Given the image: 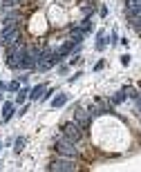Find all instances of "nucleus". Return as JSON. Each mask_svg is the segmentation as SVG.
<instances>
[{
	"label": "nucleus",
	"instance_id": "nucleus-1",
	"mask_svg": "<svg viewBox=\"0 0 141 172\" xmlns=\"http://www.w3.org/2000/svg\"><path fill=\"white\" fill-rule=\"evenodd\" d=\"M49 172H78L81 166L76 163V159H67V157H58V159L49 161V166H47Z\"/></svg>",
	"mask_w": 141,
	"mask_h": 172
},
{
	"label": "nucleus",
	"instance_id": "nucleus-2",
	"mask_svg": "<svg viewBox=\"0 0 141 172\" xmlns=\"http://www.w3.org/2000/svg\"><path fill=\"white\" fill-rule=\"evenodd\" d=\"M13 107H16L13 103H5V105H2V114H5V121H9V119H11V114H13Z\"/></svg>",
	"mask_w": 141,
	"mask_h": 172
},
{
	"label": "nucleus",
	"instance_id": "nucleus-3",
	"mask_svg": "<svg viewBox=\"0 0 141 172\" xmlns=\"http://www.w3.org/2000/svg\"><path fill=\"white\" fill-rule=\"evenodd\" d=\"M43 89H45V85H36V87L29 92V96H32V98H38V96L43 94Z\"/></svg>",
	"mask_w": 141,
	"mask_h": 172
},
{
	"label": "nucleus",
	"instance_id": "nucleus-4",
	"mask_svg": "<svg viewBox=\"0 0 141 172\" xmlns=\"http://www.w3.org/2000/svg\"><path fill=\"white\" fill-rule=\"evenodd\" d=\"M7 89H9V92H18V89H20V83H18V81H13V83L7 85Z\"/></svg>",
	"mask_w": 141,
	"mask_h": 172
},
{
	"label": "nucleus",
	"instance_id": "nucleus-5",
	"mask_svg": "<svg viewBox=\"0 0 141 172\" xmlns=\"http://www.w3.org/2000/svg\"><path fill=\"white\" fill-rule=\"evenodd\" d=\"M23 145H25V139H16V145H13V150H16V152H20V150H23Z\"/></svg>",
	"mask_w": 141,
	"mask_h": 172
},
{
	"label": "nucleus",
	"instance_id": "nucleus-6",
	"mask_svg": "<svg viewBox=\"0 0 141 172\" xmlns=\"http://www.w3.org/2000/svg\"><path fill=\"white\" fill-rule=\"evenodd\" d=\"M25 96H27V92H25V89H20V92H18V98H16V101L23 103V101H25Z\"/></svg>",
	"mask_w": 141,
	"mask_h": 172
},
{
	"label": "nucleus",
	"instance_id": "nucleus-7",
	"mask_svg": "<svg viewBox=\"0 0 141 172\" xmlns=\"http://www.w3.org/2000/svg\"><path fill=\"white\" fill-rule=\"evenodd\" d=\"M63 103H65V96H58L56 101H54V107H58V105H63Z\"/></svg>",
	"mask_w": 141,
	"mask_h": 172
},
{
	"label": "nucleus",
	"instance_id": "nucleus-8",
	"mask_svg": "<svg viewBox=\"0 0 141 172\" xmlns=\"http://www.w3.org/2000/svg\"><path fill=\"white\" fill-rule=\"evenodd\" d=\"M0 147H2V145H0Z\"/></svg>",
	"mask_w": 141,
	"mask_h": 172
}]
</instances>
